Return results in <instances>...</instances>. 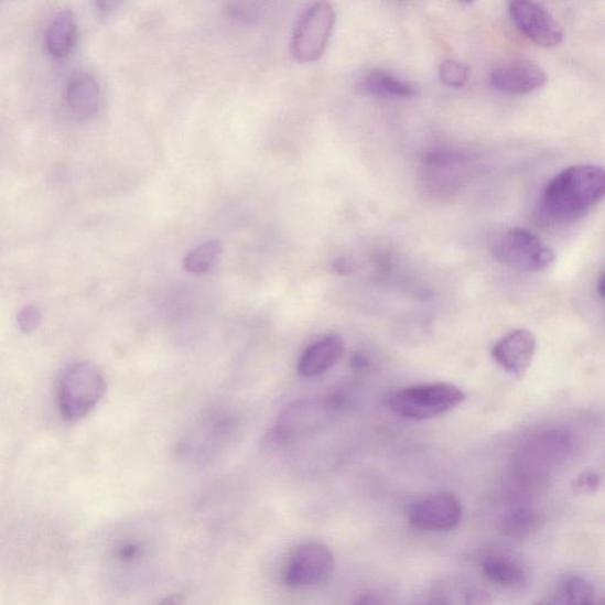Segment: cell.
<instances>
[{"label": "cell", "mask_w": 605, "mask_h": 605, "mask_svg": "<svg viewBox=\"0 0 605 605\" xmlns=\"http://www.w3.org/2000/svg\"><path fill=\"white\" fill-rule=\"evenodd\" d=\"M482 568L487 580L499 586H518L527 580L526 564L510 552L488 553L482 562Z\"/></svg>", "instance_id": "14"}, {"label": "cell", "mask_w": 605, "mask_h": 605, "mask_svg": "<svg viewBox=\"0 0 605 605\" xmlns=\"http://www.w3.org/2000/svg\"><path fill=\"white\" fill-rule=\"evenodd\" d=\"M510 19L530 42L541 47L558 46L563 41V30L552 14L541 4L516 0L508 4Z\"/></svg>", "instance_id": "8"}, {"label": "cell", "mask_w": 605, "mask_h": 605, "mask_svg": "<svg viewBox=\"0 0 605 605\" xmlns=\"http://www.w3.org/2000/svg\"><path fill=\"white\" fill-rule=\"evenodd\" d=\"M594 584L585 577L572 575L564 579L554 594L534 605H595Z\"/></svg>", "instance_id": "16"}, {"label": "cell", "mask_w": 605, "mask_h": 605, "mask_svg": "<svg viewBox=\"0 0 605 605\" xmlns=\"http://www.w3.org/2000/svg\"><path fill=\"white\" fill-rule=\"evenodd\" d=\"M77 23L71 11H62L48 25L45 34V47L55 60L68 57L76 44Z\"/></svg>", "instance_id": "15"}, {"label": "cell", "mask_w": 605, "mask_h": 605, "mask_svg": "<svg viewBox=\"0 0 605 605\" xmlns=\"http://www.w3.org/2000/svg\"><path fill=\"white\" fill-rule=\"evenodd\" d=\"M463 506L450 493L432 494L419 498L408 510L411 525L430 532H447L461 525Z\"/></svg>", "instance_id": "7"}, {"label": "cell", "mask_w": 605, "mask_h": 605, "mask_svg": "<svg viewBox=\"0 0 605 605\" xmlns=\"http://www.w3.org/2000/svg\"><path fill=\"white\" fill-rule=\"evenodd\" d=\"M465 391L451 383H422L391 391L387 406L392 413L410 420H431L461 406Z\"/></svg>", "instance_id": "3"}, {"label": "cell", "mask_w": 605, "mask_h": 605, "mask_svg": "<svg viewBox=\"0 0 605 605\" xmlns=\"http://www.w3.org/2000/svg\"><path fill=\"white\" fill-rule=\"evenodd\" d=\"M223 252V245L219 240H209L193 249L184 258V269L192 274L202 276L216 264Z\"/></svg>", "instance_id": "17"}, {"label": "cell", "mask_w": 605, "mask_h": 605, "mask_svg": "<svg viewBox=\"0 0 605 605\" xmlns=\"http://www.w3.org/2000/svg\"><path fill=\"white\" fill-rule=\"evenodd\" d=\"M605 173L597 165L570 166L555 174L539 201V214L551 225H571L586 217L603 201Z\"/></svg>", "instance_id": "1"}, {"label": "cell", "mask_w": 605, "mask_h": 605, "mask_svg": "<svg viewBox=\"0 0 605 605\" xmlns=\"http://www.w3.org/2000/svg\"><path fill=\"white\" fill-rule=\"evenodd\" d=\"M65 101L80 120L94 118L101 106V88L97 79L87 73L75 75L65 90Z\"/></svg>", "instance_id": "12"}, {"label": "cell", "mask_w": 605, "mask_h": 605, "mask_svg": "<svg viewBox=\"0 0 605 605\" xmlns=\"http://www.w3.org/2000/svg\"><path fill=\"white\" fill-rule=\"evenodd\" d=\"M489 85L505 94H529L543 88L548 82L547 73L538 64L528 60L505 62L489 76Z\"/></svg>", "instance_id": "9"}, {"label": "cell", "mask_w": 605, "mask_h": 605, "mask_svg": "<svg viewBox=\"0 0 605 605\" xmlns=\"http://www.w3.org/2000/svg\"><path fill=\"white\" fill-rule=\"evenodd\" d=\"M354 605H383V603L380 601V598L371 595V594H365L359 596Z\"/></svg>", "instance_id": "24"}, {"label": "cell", "mask_w": 605, "mask_h": 605, "mask_svg": "<svg viewBox=\"0 0 605 605\" xmlns=\"http://www.w3.org/2000/svg\"><path fill=\"white\" fill-rule=\"evenodd\" d=\"M439 76L445 86L461 89L467 85L469 72L463 63L455 60H445L440 65Z\"/></svg>", "instance_id": "19"}, {"label": "cell", "mask_w": 605, "mask_h": 605, "mask_svg": "<svg viewBox=\"0 0 605 605\" xmlns=\"http://www.w3.org/2000/svg\"><path fill=\"white\" fill-rule=\"evenodd\" d=\"M487 596L479 591H472L467 596L468 605H487Z\"/></svg>", "instance_id": "23"}, {"label": "cell", "mask_w": 605, "mask_h": 605, "mask_svg": "<svg viewBox=\"0 0 605 605\" xmlns=\"http://www.w3.org/2000/svg\"><path fill=\"white\" fill-rule=\"evenodd\" d=\"M335 569V559L328 547L310 542L294 551L284 570V582L293 588L316 587L328 582Z\"/></svg>", "instance_id": "6"}, {"label": "cell", "mask_w": 605, "mask_h": 605, "mask_svg": "<svg viewBox=\"0 0 605 605\" xmlns=\"http://www.w3.org/2000/svg\"><path fill=\"white\" fill-rule=\"evenodd\" d=\"M43 315L41 309L34 304L25 305L18 314V323L23 334H32L40 328Z\"/></svg>", "instance_id": "20"}, {"label": "cell", "mask_w": 605, "mask_h": 605, "mask_svg": "<svg viewBox=\"0 0 605 605\" xmlns=\"http://www.w3.org/2000/svg\"><path fill=\"white\" fill-rule=\"evenodd\" d=\"M140 552V548L137 544H125L117 551V555L122 561L134 560Z\"/></svg>", "instance_id": "22"}, {"label": "cell", "mask_w": 605, "mask_h": 605, "mask_svg": "<svg viewBox=\"0 0 605 605\" xmlns=\"http://www.w3.org/2000/svg\"><path fill=\"white\" fill-rule=\"evenodd\" d=\"M536 349L534 334L527 329H517L496 343L493 357L506 372L521 379L532 365Z\"/></svg>", "instance_id": "10"}, {"label": "cell", "mask_w": 605, "mask_h": 605, "mask_svg": "<svg viewBox=\"0 0 605 605\" xmlns=\"http://www.w3.org/2000/svg\"><path fill=\"white\" fill-rule=\"evenodd\" d=\"M345 353V342L336 334L326 335L307 347L299 359L298 370L305 378H316L331 370Z\"/></svg>", "instance_id": "11"}, {"label": "cell", "mask_w": 605, "mask_h": 605, "mask_svg": "<svg viewBox=\"0 0 605 605\" xmlns=\"http://www.w3.org/2000/svg\"><path fill=\"white\" fill-rule=\"evenodd\" d=\"M539 525L538 516L528 509H518L506 515L500 522V530L512 538L530 536Z\"/></svg>", "instance_id": "18"}, {"label": "cell", "mask_w": 605, "mask_h": 605, "mask_svg": "<svg viewBox=\"0 0 605 605\" xmlns=\"http://www.w3.org/2000/svg\"><path fill=\"white\" fill-rule=\"evenodd\" d=\"M359 88L371 96L390 100H406L419 94V88L413 82L382 69H374L364 75L359 80Z\"/></svg>", "instance_id": "13"}, {"label": "cell", "mask_w": 605, "mask_h": 605, "mask_svg": "<svg viewBox=\"0 0 605 605\" xmlns=\"http://www.w3.org/2000/svg\"><path fill=\"white\" fill-rule=\"evenodd\" d=\"M160 605H184V599L180 596H170L163 599Z\"/></svg>", "instance_id": "25"}, {"label": "cell", "mask_w": 605, "mask_h": 605, "mask_svg": "<svg viewBox=\"0 0 605 605\" xmlns=\"http://www.w3.org/2000/svg\"><path fill=\"white\" fill-rule=\"evenodd\" d=\"M335 23L336 13L329 3H314L304 10L291 41L294 60L302 63L320 60L328 46Z\"/></svg>", "instance_id": "5"}, {"label": "cell", "mask_w": 605, "mask_h": 605, "mask_svg": "<svg viewBox=\"0 0 605 605\" xmlns=\"http://www.w3.org/2000/svg\"><path fill=\"white\" fill-rule=\"evenodd\" d=\"M488 249L500 263L526 272H539L553 264L555 255L527 228H508L490 236Z\"/></svg>", "instance_id": "4"}, {"label": "cell", "mask_w": 605, "mask_h": 605, "mask_svg": "<svg viewBox=\"0 0 605 605\" xmlns=\"http://www.w3.org/2000/svg\"><path fill=\"white\" fill-rule=\"evenodd\" d=\"M597 288H598L599 298L603 299L604 298V291H605L604 274L601 276Z\"/></svg>", "instance_id": "26"}, {"label": "cell", "mask_w": 605, "mask_h": 605, "mask_svg": "<svg viewBox=\"0 0 605 605\" xmlns=\"http://www.w3.org/2000/svg\"><path fill=\"white\" fill-rule=\"evenodd\" d=\"M104 372L95 364L80 361L69 366L61 376L57 388L60 413L64 420L87 418L106 395Z\"/></svg>", "instance_id": "2"}, {"label": "cell", "mask_w": 605, "mask_h": 605, "mask_svg": "<svg viewBox=\"0 0 605 605\" xmlns=\"http://www.w3.org/2000/svg\"><path fill=\"white\" fill-rule=\"evenodd\" d=\"M601 483V479L598 477V474L595 472H585L580 476L575 484L574 489L579 494H588V493H595V490L598 488Z\"/></svg>", "instance_id": "21"}]
</instances>
